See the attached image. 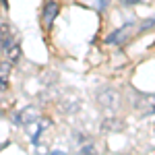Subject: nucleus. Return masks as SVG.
I'll use <instances>...</instances> for the list:
<instances>
[{"instance_id": "nucleus-3", "label": "nucleus", "mask_w": 155, "mask_h": 155, "mask_svg": "<svg viewBox=\"0 0 155 155\" xmlns=\"http://www.w3.org/2000/svg\"><path fill=\"white\" fill-rule=\"evenodd\" d=\"M37 120V107L35 106H27L25 110L12 114V124L17 126H27V124H33Z\"/></svg>"}, {"instance_id": "nucleus-2", "label": "nucleus", "mask_w": 155, "mask_h": 155, "mask_svg": "<svg viewBox=\"0 0 155 155\" xmlns=\"http://www.w3.org/2000/svg\"><path fill=\"white\" fill-rule=\"evenodd\" d=\"M17 44H19V37H17V31L12 29V25H8V23L0 25V48H2V52L6 54Z\"/></svg>"}, {"instance_id": "nucleus-9", "label": "nucleus", "mask_w": 155, "mask_h": 155, "mask_svg": "<svg viewBox=\"0 0 155 155\" xmlns=\"http://www.w3.org/2000/svg\"><path fill=\"white\" fill-rule=\"evenodd\" d=\"M155 27V19H147L143 25H141V31H147V29H153Z\"/></svg>"}, {"instance_id": "nucleus-7", "label": "nucleus", "mask_w": 155, "mask_h": 155, "mask_svg": "<svg viewBox=\"0 0 155 155\" xmlns=\"http://www.w3.org/2000/svg\"><path fill=\"white\" fill-rule=\"evenodd\" d=\"M6 54H8V60H11V64L19 62V60H21V46L17 44V46H15V48H11L8 52H6Z\"/></svg>"}, {"instance_id": "nucleus-5", "label": "nucleus", "mask_w": 155, "mask_h": 155, "mask_svg": "<svg viewBox=\"0 0 155 155\" xmlns=\"http://www.w3.org/2000/svg\"><path fill=\"white\" fill-rule=\"evenodd\" d=\"M58 12H60V4L56 0H48L44 4V11H41V21H44V25L46 27H52V23L58 17Z\"/></svg>"}, {"instance_id": "nucleus-1", "label": "nucleus", "mask_w": 155, "mask_h": 155, "mask_svg": "<svg viewBox=\"0 0 155 155\" xmlns=\"http://www.w3.org/2000/svg\"><path fill=\"white\" fill-rule=\"evenodd\" d=\"M132 29H134V23L128 21L124 27H120V29H116V31H112V33L106 37V44H107V46H122V44H126L128 37L132 35Z\"/></svg>"}, {"instance_id": "nucleus-13", "label": "nucleus", "mask_w": 155, "mask_h": 155, "mask_svg": "<svg viewBox=\"0 0 155 155\" xmlns=\"http://www.w3.org/2000/svg\"><path fill=\"white\" fill-rule=\"evenodd\" d=\"M8 68H11V62H2L0 64V72H8Z\"/></svg>"}, {"instance_id": "nucleus-12", "label": "nucleus", "mask_w": 155, "mask_h": 155, "mask_svg": "<svg viewBox=\"0 0 155 155\" xmlns=\"http://www.w3.org/2000/svg\"><path fill=\"white\" fill-rule=\"evenodd\" d=\"M6 89H8V81L4 77H0V91H6Z\"/></svg>"}, {"instance_id": "nucleus-4", "label": "nucleus", "mask_w": 155, "mask_h": 155, "mask_svg": "<svg viewBox=\"0 0 155 155\" xmlns=\"http://www.w3.org/2000/svg\"><path fill=\"white\" fill-rule=\"evenodd\" d=\"M118 93L114 91V89H110V87H106V89H101L99 93H97V104L101 107H106V110H114V107L118 106Z\"/></svg>"}, {"instance_id": "nucleus-8", "label": "nucleus", "mask_w": 155, "mask_h": 155, "mask_svg": "<svg viewBox=\"0 0 155 155\" xmlns=\"http://www.w3.org/2000/svg\"><path fill=\"white\" fill-rule=\"evenodd\" d=\"M120 2H122V6H137V4H147L151 0H120Z\"/></svg>"}, {"instance_id": "nucleus-10", "label": "nucleus", "mask_w": 155, "mask_h": 155, "mask_svg": "<svg viewBox=\"0 0 155 155\" xmlns=\"http://www.w3.org/2000/svg\"><path fill=\"white\" fill-rule=\"evenodd\" d=\"M107 4H110V0H97V2H95V6L99 8V11H106Z\"/></svg>"}, {"instance_id": "nucleus-14", "label": "nucleus", "mask_w": 155, "mask_h": 155, "mask_svg": "<svg viewBox=\"0 0 155 155\" xmlns=\"http://www.w3.org/2000/svg\"><path fill=\"white\" fill-rule=\"evenodd\" d=\"M151 101H153V106H155V95H151Z\"/></svg>"}, {"instance_id": "nucleus-11", "label": "nucleus", "mask_w": 155, "mask_h": 155, "mask_svg": "<svg viewBox=\"0 0 155 155\" xmlns=\"http://www.w3.org/2000/svg\"><path fill=\"white\" fill-rule=\"evenodd\" d=\"M81 153H95V147L93 145H83L81 147Z\"/></svg>"}, {"instance_id": "nucleus-6", "label": "nucleus", "mask_w": 155, "mask_h": 155, "mask_svg": "<svg viewBox=\"0 0 155 155\" xmlns=\"http://www.w3.org/2000/svg\"><path fill=\"white\" fill-rule=\"evenodd\" d=\"M104 128L106 130H122L124 128V122L118 120V118H107V120H104Z\"/></svg>"}]
</instances>
